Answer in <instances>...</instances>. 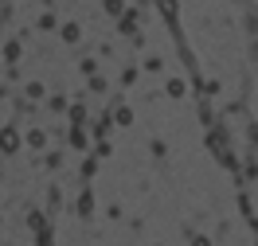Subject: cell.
Here are the masks:
<instances>
[{
  "mask_svg": "<svg viewBox=\"0 0 258 246\" xmlns=\"http://www.w3.org/2000/svg\"><path fill=\"white\" fill-rule=\"evenodd\" d=\"M0 148H4V152H12V148H16V133H12V129L0 133Z\"/></svg>",
  "mask_w": 258,
  "mask_h": 246,
  "instance_id": "obj_1",
  "label": "cell"
}]
</instances>
